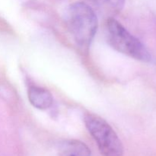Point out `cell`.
Returning <instances> with one entry per match:
<instances>
[{
  "instance_id": "cell-3",
  "label": "cell",
  "mask_w": 156,
  "mask_h": 156,
  "mask_svg": "<svg viewBox=\"0 0 156 156\" xmlns=\"http://www.w3.org/2000/svg\"><path fill=\"white\" fill-rule=\"evenodd\" d=\"M85 126L94 138L104 156H123V146L117 134L101 117L88 114L84 119Z\"/></svg>"
},
{
  "instance_id": "cell-1",
  "label": "cell",
  "mask_w": 156,
  "mask_h": 156,
  "mask_svg": "<svg viewBox=\"0 0 156 156\" xmlns=\"http://www.w3.org/2000/svg\"><path fill=\"white\" fill-rule=\"evenodd\" d=\"M66 24L77 45L88 48L98 26L94 10L82 2L73 3L67 10Z\"/></svg>"
},
{
  "instance_id": "cell-5",
  "label": "cell",
  "mask_w": 156,
  "mask_h": 156,
  "mask_svg": "<svg viewBox=\"0 0 156 156\" xmlns=\"http://www.w3.org/2000/svg\"><path fill=\"white\" fill-rule=\"evenodd\" d=\"M57 156H91V150L79 140H69L61 143Z\"/></svg>"
},
{
  "instance_id": "cell-2",
  "label": "cell",
  "mask_w": 156,
  "mask_h": 156,
  "mask_svg": "<svg viewBox=\"0 0 156 156\" xmlns=\"http://www.w3.org/2000/svg\"><path fill=\"white\" fill-rule=\"evenodd\" d=\"M106 37L110 45L117 51L143 62L152 60V56L144 44L114 18L107 21Z\"/></svg>"
},
{
  "instance_id": "cell-6",
  "label": "cell",
  "mask_w": 156,
  "mask_h": 156,
  "mask_svg": "<svg viewBox=\"0 0 156 156\" xmlns=\"http://www.w3.org/2000/svg\"><path fill=\"white\" fill-rule=\"evenodd\" d=\"M94 1L105 5L114 11L120 10L125 2V0H94Z\"/></svg>"
},
{
  "instance_id": "cell-4",
  "label": "cell",
  "mask_w": 156,
  "mask_h": 156,
  "mask_svg": "<svg viewBox=\"0 0 156 156\" xmlns=\"http://www.w3.org/2000/svg\"><path fill=\"white\" fill-rule=\"evenodd\" d=\"M28 100L30 103L39 110H46L52 106L53 96L48 90L41 87L32 85L28 88Z\"/></svg>"
}]
</instances>
